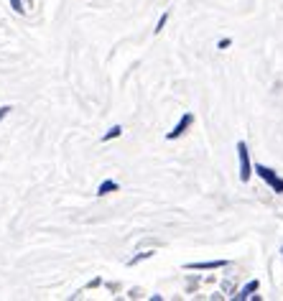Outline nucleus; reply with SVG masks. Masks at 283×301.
<instances>
[{
    "label": "nucleus",
    "mask_w": 283,
    "mask_h": 301,
    "mask_svg": "<svg viewBox=\"0 0 283 301\" xmlns=\"http://www.w3.org/2000/svg\"><path fill=\"white\" fill-rule=\"evenodd\" d=\"M252 171H255V174H258V176H260L263 182L271 187L276 194H283V179H281L271 166H265V163H255V166H252Z\"/></svg>",
    "instance_id": "nucleus-1"
},
{
    "label": "nucleus",
    "mask_w": 283,
    "mask_h": 301,
    "mask_svg": "<svg viewBox=\"0 0 283 301\" xmlns=\"http://www.w3.org/2000/svg\"><path fill=\"white\" fill-rule=\"evenodd\" d=\"M237 163H240V182H250L252 176V163H250V150L245 141H237Z\"/></svg>",
    "instance_id": "nucleus-2"
},
{
    "label": "nucleus",
    "mask_w": 283,
    "mask_h": 301,
    "mask_svg": "<svg viewBox=\"0 0 283 301\" xmlns=\"http://www.w3.org/2000/svg\"><path fill=\"white\" fill-rule=\"evenodd\" d=\"M191 125H194V113H184V115H181V120H178V123L166 133V141H176V138H181V135H184Z\"/></svg>",
    "instance_id": "nucleus-3"
},
{
    "label": "nucleus",
    "mask_w": 283,
    "mask_h": 301,
    "mask_svg": "<svg viewBox=\"0 0 283 301\" xmlns=\"http://www.w3.org/2000/svg\"><path fill=\"white\" fill-rule=\"evenodd\" d=\"M230 261H207V263H186V270H214V268H227Z\"/></svg>",
    "instance_id": "nucleus-4"
},
{
    "label": "nucleus",
    "mask_w": 283,
    "mask_h": 301,
    "mask_svg": "<svg viewBox=\"0 0 283 301\" xmlns=\"http://www.w3.org/2000/svg\"><path fill=\"white\" fill-rule=\"evenodd\" d=\"M260 289V281L258 278H252V281H248L243 289H240V294H237V299H250V296H255V291Z\"/></svg>",
    "instance_id": "nucleus-5"
},
{
    "label": "nucleus",
    "mask_w": 283,
    "mask_h": 301,
    "mask_svg": "<svg viewBox=\"0 0 283 301\" xmlns=\"http://www.w3.org/2000/svg\"><path fill=\"white\" fill-rule=\"evenodd\" d=\"M117 189H120V184L112 182V179H107V182H102V184L97 187V194L102 197V194H112V191H117Z\"/></svg>",
    "instance_id": "nucleus-6"
},
{
    "label": "nucleus",
    "mask_w": 283,
    "mask_h": 301,
    "mask_svg": "<svg viewBox=\"0 0 283 301\" xmlns=\"http://www.w3.org/2000/svg\"><path fill=\"white\" fill-rule=\"evenodd\" d=\"M123 135V125H112L105 135H102V143H107V141H112V138H120Z\"/></svg>",
    "instance_id": "nucleus-7"
},
{
    "label": "nucleus",
    "mask_w": 283,
    "mask_h": 301,
    "mask_svg": "<svg viewBox=\"0 0 283 301\" xmlns=\"http://www.w3.org/2000/svg\"><path fill=\"white\" fill-rule=\"evenodd\" d=\"M153 255H156V250H143V253H138V255H136V258H130V261H128V265H138L141 261L153 258Z\"/></svg>",
    "instance_id": "nucleus-8"
},
{
    "label": "nucleus",
    "mask_w": 283,
    "mask_h": 301,
    "mask_svg": "<svg viewBox=\"0 0 283 301\" xmlns=\"http://www.w3.org/2000/svg\"><path fill=\"white\" fill-rule=\"evenodd\" d=\"M169 23V13H163V16L158 18V23H156V28H153V34H161L163 31V26Z\"/></svg>",
    "instance_id": "nucleus-9"
},
{
    "label": "nucleus",
    "mask_w": 283,
    "mask_h": 301,
    "mask_svg": "<svg viewBox=\"0 0 283 301\" xmlns=\"http://www.w3.org/2000/svg\"><path fill=\"white\" fill-rule=\"evenodd\" d=\"M232 46V38H222V41H217V49L219 51H225V49H230Z\"/></svg>",
    "instance_id": "nucleus-10"
},
{
    "label": "nucleus",
    "mask_w": 283,
    "mask_h": 301,
    "mask_svg": "<svg viewBox=\"0 0 283 301\" xmlns=\"http://www.w3.org/2000/svg\"><path fill=\"white\" fill-rule=\"evenodd\" d=\"M10 8L16 10V13H23L26 8H23V0H10Z\"/></svg>",
    "instance_id": "nucleus-11"
},
{
    "label": "nucleus",
    "mask_w": 283,
    "mask_h": 301,
    "mask_svg": "<svg viewBox=\"0 0 283 301\" xmlns=\"http://www.w3.org/2000/svg\"><path fill=\"white\" fill-rule=\"evenodd\" d=\"M10 110H13V108H10V105H5V108H0V123H3V117H5V115H8Z\"/></svg>",
    "instance_id": "nucleus-12"
},
{
    "label": "nucleus",
    "mask_w": 283,
    "mask_h": 301,
    "mask_svg": "<svg viewBox=\"0 0 283 301\" xmlns=\"http://www.w3.org/2000/svg\"><path fill=\"white\" fill-rule=\"evenodd\" d=\"M281 255H283V245H281Z\"/></svg>",
    "instance_id": "nucleus-13"
}]
</instances>
